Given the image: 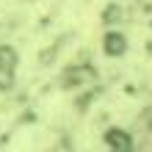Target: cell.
Wrapping results in <instances>:
<instances>
[{
	"mask_svg": "<svg viewBox=\"0 0 152 152\" xmlns=\"http://www.w3.org/2000/svg\"><path fill=\"white\" fill-rule=\"evenodd\" d=\"M127 50H130V42H127V36L119 31V28H108L105 31V36H102V53L108 58H124L127 56Z\"/></svg>",
	"mask_w": 152,
	"mask_h": 152,
	"instance_id": "6da1fadb",
	"label": "cell"
},
{
	"mask_svg": "<svg viewBox=\"0 0 152 152\" xmlns=\"http://www.w3.org/2000/svg\"><path fill=\"white\" fill-rule=\"evenodd\" d=\"M17 64H20L17 50L11 47V44H3V47H0V72H3V75H14Z\"/></svg>",
	"mask_w": 152,
	"mask_h": 152,
	"instance_id": "7a4b0ae2",
	"label": "cell"
}]
</instances>
